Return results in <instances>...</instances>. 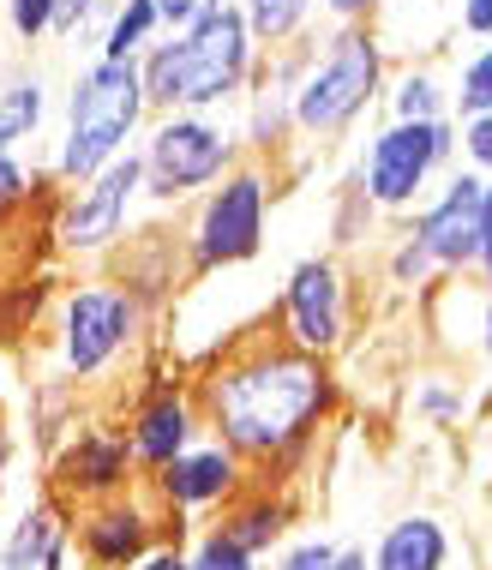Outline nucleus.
<instances>
[{
    "mask_svg": "<svg viewBox=\"0 0 492 570\" xmlns=\"http://www.w3.org/2000/svg\"><path fill=\"white\" fill-rule=\"evenodd\" d=\"M481 354L492 361V295H486V318H481Z\"/></svg>",
    "mask_w": 492,
    "mask_h": 570,
    "instance_id": "obj_40",
    "label": "nucleus"
},
{
    "mask_svg": "<svg viewBox=\"0 0 492 570\" xmlns=\"http://www.w3.org/2000/svg\"><path fill=\"white\" fill-rule=\"evenodd\" d=\"M42 120H49V85H42V72H19V79L0 85V150H19L24 138H37Z\"/></svg>",
    "mask_w": 492,
    "mask_h": 570,
    "instance_id": "obj_20",
    "label": "nucleus"
},
{
    "mask_svg": "<svg viewBox=\"0 0 492 570\" xmlns=\"http://www.w3.org/2000/svg\"><path fill=\"white\" fill-rule=\"evenodd\" d=\"M474 115H492V42L469 49L451 79V120H474Z\"/></svg>",
    "mask_w": 492,
    "mask_h": 570,
    "instance_id": "obj_24",
    "label": "nucleus"
},
{
    "mask_svg": "<svg viewBox=\"0 0 492 570\" xmlns=\"http://www.w3.org/2000/svg\"><path fill=\"white\" fill-rule=\"evenodd\" d=\"M456 157L469 163V175H481V180H492V115L456 120Z\"/></svg>",
    "mask_w": 492,
    "mask_h": 570,
    "instance_id": "obj_27",
    "label": "nucleus"
},
{
    "mask_svg": "<svg viewBox=\"0 0 492 570\" xmlns=\"http://www.w3.org/2000/svg\"><path fill=\"white\" fill-rule=\"evenodd\" d=\"M7 30L24 49H37L42 37H55V0H7Z\"/></svg>",
    "mask_w": 492,
    "mask_h": 570,
    "instance_id": "obj_26",
    "label": "nucleus"
},
{
    "mask_svg": "<svg viewBox=\"0 0 492 570\" xmlns=\"http://www.w3.org/2000/svg\"><path fill=\"white\" fill-rule=\"evenodd\" d=\"M246 30H253L258 49H288V42L306 37V24H313L318 0H235Z\"/></svg>",
    "mask_w": 492,
    "mask_h": 570,
    "instance_id": "obj_21",
    "label": "nucleus"
},
{
    "mask_svg": "<svg viewBox=\"0 0 492 570\" xmlns=\"http://www.w3.org/2000/svg\"><path fill=\"white\" fill-rule=\"evenodd\" d=\"M270 223V175L258 157H240L210 193H198V217L187 228V265L198 276L235 271L258 258Z\"/></svg>",
    "mask_w": 492,
    "mask_h": 570,
    "instance_id": "obj_8",
    "label": "nucleus"
},
{
    "mask_svg": "<svg viewBox=\"0 0 492 570\" xmlns=\"http://www.w3.org/2000/svg\"><path fill=\"white\" fill-rule=\"evenodd\" d=\"M288 522H295L288 499H270V487H246L240 499H228V504H223V522H217V529H223L240 552L265 559L270 547H283Z\"/></svg>",
    "mask_w": 492,
    "mask_h": 570,
    "instance_id": "obj_19",
    "label": "nucleus"
},
{
    "mask_svg": "<svg viewBox=\"0 0 492 570\" xmlns=\"http://www.w3.org/2000/svg\"><path fill=\"white\" fill-rule=\"evenodd\" d=\"M474 271H481V288L492 295V180L481 193V246H474Z\"/></svg>",
    "mask_w": 492,
    "mask_h": 570,
    "instance_id": "obj_34",
    "label": "nucleus"
},
{
    "mask_svg": "<svg viewBox=\"0 0 492 570\" xmlns=\"http://www.w3.org/2000/svg\"><path fill=\"white\" fill-rule=\"evenodd\" d=\"M7 481H12V426L0 421V492H7Z\"/></svg>",
    "mask_w": 492,
    "mask_h": 570,
    "instance_id": "obj_38",
    "label": "nucleus"
},
{
    "mask_svg": "<svg viewBox=\"0 0 492 570\" xmlns=\"http://www.w3.org/2000/svg\"><path fill=\"white\" fill-rule=\"evenodd\" d=\"M456 24H463L469 37L492 42V0H463V7H456Z\"/></svg>",
    "mask_w": 492,
    "mask_h": 570,
    "instance_id": "obj_35",
    "label": "nucleus"
},
{
    "mask_svg": "<svg viewBox=\"0 0 492 570\" xmlns=\"http://www.w3.org/2000/svg\"><path fill=\"white\" fill-rule=\"evenodd\" d=\"M145 331V306H138L120 283H79L60 295L55 318V348H60V379L67 384H97L109 379L120 361L138 348Z\"/></svg>",
    "mask_w": 492,
    "mask_h": 570,
    "instance_id": "obj_7",
    "label": "nucleus"
},
{
    "mask_svg": "<svg viewBox=\"0 0 492 570\" xmlns=\"http://www.w3.org/2000/svg\"><path fill=\"white\" fill-rule=\"evenodd\" d=\"M433 258L421 253V246H414L409 235L396 240V253H391V283H403V288H421V283H433Z\"/></svg>",
    "mask_w": 492,
    "mask_h": 570,
    "instance_id": "obj_29",
    "label": "nucleus"
},
{
    "mask_svg": "<svg viewBox=\"0 0 492 570\" xmlns=\"http://www.w3.org/2000/svg\"><path fill=\"white\" fill-rule=\"evenodd\" d=\"M157 37H163L157 0H115V7H109V24H102V55H97V60H138Z\"/></svg>",
    "mask_w": 492,
    "mask_h": 570,
    "instance_id": "obj_22",
    "label": "nucleus"
},
{
    "mask_svg": "<svg viewBox=\"0 0 492 570\" xmlns=\"http://www.w3.org/2000/svg\"><path fill=\"white\" fill-rule=\"evenodd\" d=\"M0 570H72V504L42 487L0 541Z\"/></svg>",
    "mask_w": 492,
    "mask_h": 570,
    "instance_id": "obj_17",
    "label": "nucleus"
},
{
    "mask_svg": "<svg viewBox=\"0 0 492 570\" xmlns=\"http://www.w3.org/2000/svg\"><path fill=\"white\" fill-rule=\"evenodd\" d=\"M391 120H451V85L433 67H409L391 85Z\"/></svg>",
    "mask_w": 492,
    "mask_h": 570,
    "instance_id": "obj_23",
    "label": "nucleus"
},
{
    "mask_svg": "<svg viewBox=\"0 0 492 570\" xmlns=\"http://www.w3.org/2000/svg\"><path fill=\"white\" fill-rule=\"evenodd\" d=\"M444 564H451V534H444V522L426 517V511L396 517L391 529L378 534L373 559H366V570H444Z\"/></svg>",
    "mask_w": 492,
    "mask_h": 570,
    "instance_id": "obj_18",
    "label": "nucleus"
},
{
    "mask_svg": "<svg viewBox=\"0 0 492 570\" xmlns=\"http://www.w3.org/2000/svg\"><path fill=\"white\" fill-rule=\"evenodd\" d=\"M217 7H228V0H157V24H163V37H175V30L198 24L205 12H217Z\"/></svg>",
    "mask_w": 492,
    "mask_h": 570,
    "instance_id": "obj_30",
    "label": "nucleus"
},
{
    "mask_svg": "<svg viewBox=\"0 0 492 570\" xmlns=\"http://www.w3.org/2000/svg\"><path fill=\"white\" fill-rule=\"evenodd\" d=\"M481 193H486L481 175L451 168L444 187L414 205L409 240L421 246L439 271H474V246H481Z\"/></svg>",
    "mask_w": 492,
    "mask_h": 570,
    "instance_id": "obj_13",
    "label": "nucleus"
},
{
    "mask_svg": "<svg viewBox=\"0 0 492 570\" xmlns=\"http://www.w3.org/2000/svg\"><path fill=\"white\" fill-rule=\"evenodd\" d=\"M301 67H306V49L288 42V49H258V67L246 79V127H240V145L246 157H276L295 132V85H301Z\"/></svg>",
    "mask_w": 492,
    "mask_h": 570,
    "instance_id": "obj_15",
    "label": "nucleus"
},
{
    "mask_svg": "<svg viewBox=\"0 0 492 570\" xmlns=\"http://www.w3.org/2000/svg\"><path fill=\"white\" fill-rule=\"evenodd\" d=\"M157 541H180L187 547V517H168L150 487L138 481L127 487L120 499H102V504H85L72 517V547H79L85 570H132Z\"/></svg>",
    "mask_w": 492,
    "mask_h": 570,
    "instance_id": "obj_9",
    "label": "nucleus"
},
{
    "mask_svg": "<svg viewBox=\"0 0 492 570\" xmlns=\"http://www.w3.org/2000/svg\"><path fill=\"white\" fill-rule=\"evenodd\" d=\"M127 487H138V469H132V451H127V433L120 426H72L67 439L49 451V492L67 504H102V499H120Z\"/></svg>",
    "mask_w": 492,
    "mask_h": 570,
    "instance_id": "obj_11",
    "label": "nucleus"
},
{
    "mask_svg": "<svg viewBox=\"0 0 492 570\" xmlns=\"http://www.w3.org/2000/svg\"><path fill=\"white\" fill-rule=\"evenodd\" d=\"M145 198V168H138V150L115 157L109 168H97L90 180H79L55 210V246L72 258H102L127 240V223Z\"/></svg>",
    "mask_w": 492,
    "mask_h": 570,
    "instance_id": "obj_10",
    "label": "nucleus"
},
{
    "mask_svg": "<svg viewBox=\"0 0 492 570\" xmlns=\"http://www.w3.org/2000/svg\"><path fill=\"white\" fill-rule=\"evenodd\" d=\"M331 570H366V547H343L336 552V564Z\"/></svg>",
    "mask_w": 492,
    "mask_h": 570,
    "instance_id": "obj_39",
    "label": "nucleus"
},
{
    "mask_svg": "<svg viewBox=\"0 0 492 570\" xmlns=\"http://www.w3.org/2000/svg\"><path fill=\"white\" fill-rule=\"evenodd\" d=\"M24 193H30V175H24L19 150H0V217H7L12 205H24Z\"/></svg>",
    "mask_w": 492,
    "mask_h": 570,
    "instance_id": "obj_32",
    "label": "nucleus"
},
{
    "mask_svg": "<svg viewBox=\"0 0 492 570\" xmlns=\"http://www.w3.org/2000/svg\"><path fill=\"white\" fill-rule=\"evenodd\" d=\"M336 552H343V547L325 541V534H306V541H295V547L276 552V570H331Z\"/></svg>",
    "mask_w": 492,
    "mask_h": 570,
    "instance_id": "obj_28",
    "label": "nucleus"
},
{
    "mask_svg": "<svg viewBox=\"0 0 492 570\" xmlns=\"http://www.w3.org/2000/svg\"><path fill=\"white\" fill-rule=\"evenodd\" d=\"M187 570H258V559H253V552H240L223 529H205L187 547Z\"/></svg>",
    "mask_w": 492,
    "mask_h": 570,
    "instance_id": "obj_25",
    "label": "nucleus"
},
{
    "mask_svg": "<svg viewBox=\"0 0 492 570\" xmlns=\"http://www.w3.org/2000/svg\"><path fill=\"white\" fill-rule=\"evenodd\" d=\"M145 115L150 102H145L138 60H90V67H79V79L67 85V132H60V150H55V175L67 187H79L97 168L127 157Z\"/></svg>",
    "mask_w": 492,
    "mask_h": 570,
    "instance_id": "obj_3",
    "label": "nucleus"
},
{
    "mask_svg": "<svg viewBox=\"0 0 492 570\" xmlns=\"http://www.w3.org/2000/svg\"><path fill=\"white\" fill-rule=\"evenodd\" d=\"M205 426L240 462H301L318 421L336 409V379L295 343H253L217 361L193 391Z\"/></svg>",
    "mask_w": 492,
    "mask_h": 570,
    "instance_id": "obj_1",
    "label": "nucleus"
},
{
    "mask_svg": "<svg viewBox=\"0 0 492 570\" xmlns=\"http://www.w3.org/2000/svg\"><path fill=\"white\" fill-rule=\"evenodd\" d=\"M132 570H187V547H180V541H157Z\"/></svg>",
    "mask_w": 492,
    "mask_h": 570,
    "instance_id": "obj_36",
    "label": "nucleus"
},
{
    "mask_svg": "<svg viewBox=\"0 0 492 570\" xmlns=\"http://www.w3.org/2000/svg\"><path fill=\"white\" fill-rule=\"evenodd\" d=\"M456 163V120H384L361 150L355 193L373 210L403 217L426 198L433 175H451Z\"/></svg>",
    "mask_w": 492,
    "mask_h": 570,
    "instance_id": "obj_6",
    "label": "nucleus"
},
{
    "mask_svg": "<svg viewBox=\"0 0 492 570\" xmlns=\"http://www.w3.org/2000/svg\"><path fill=\"white\" fill-rule=\"evenodd\" d=\"M102 0H55V37H79V30L97 19Z\"/></svg>",
    "mask_w": 492,
    "mask_h": 570,
    "instance_id": "obj_33",
    "label": "nucleus"
},
{
    "mask_svg": "<svg viewBox=\"0 0 492 570\" xmlns=\"http://www.w3.org/2000/svg\"><path fill=\"white\" fill-rule=\"evenodd\" d=\"M253 67H258V42L235 0L205 12L198 24L175 30V37H157L138 55L150 115H223L228 102H240Z\"/></svg>",
    "mask_w": 492,
    "mask_h": 570,
    "instance_id": "obj_2",
    "label": "nucleus"
},
{
    "mask_svg": "<svg viewBox=\"0 0 492 570\" xmlns=\"http://www.w3.org/2000/svg\"><path fill=\"white\" fill-rule=\"evenodd\" d=\"M145 487L168 517H198V511H223L228 499H240L246 469L228 444H193V451H180L168 469L150 474Z\"/></svg>",
    "mask_w": 492,
    "mask_h": 570,
    "instance_id": "obj_16",
    "label": "nucleus"
},
{
    "mask_svg": "<svg viewBox=\"0 0 492 570\" xmlns=\"http://www.w3.org/2000/svg\"><path fill=\"white\" fill-rule=\"evenodd\" d=\"M414 409H421L433 426H451V421H463V391H444V384H421Z\"/></svg>",
    "mask_w": 492,
    "mask_h": 570,
    "instance_id": "obj_31",
    "label": "nucleus"
},
{
    "mask_svg": "<svg viewBox=\"0 0 492 570\" xmlns=\"http://www.w3.org/2000/svg\"><path fill=\"white\" fill-rule=\"evenodd\" d=\"M120 433H127L138 481H150L157 469H168L180 451H193V444H198V433H205V414H198L193 391L180 379H157L132 403V414H127V426H120Z\"/></svg>",
    "mask_w": 492,
    "mask_h": 570,
    "instance_id": "obj_14",
    "label": "nucleus"
},
{
    "mask_svg": "<svg viewBox=\"0 0 492 570\" xmlns=\"http://www.w3.org/2000/svg\"><path fill=\"white\" fill-rule=\"evenodd\" d=\"M283 331L306 354H336L348 336V283L336 258H301L283 283Z\"/></svg>",
    "mask_w": 492,
    "mask_h": 570,
    "instance_id": "obj_12",
    "label": "nucleus"
},
{
    "mask_svg": "<svg viewBox=\"0 0 492 570\" xmlns=\"http://www.w3.org/2000/svg\"><path fill=\"white\" fill-rule=\"evenodd\" d=\"M384 90V37L373 24H336L325 49L306 55L295 85V132L313 145L355 132Z\"/></svg>",
    "mask_w": 492,
    "mask_h": 570,
    "instance_id": "obj_4",
    "label": "nucleus"
},
{
    "mask_svg": "<svg viewBox=\"0 0 492 570\" xmlns=\"http://www.w3.org/2000/svg\"><path fill=\"white\" fill-rule=\"evenodd\" d=\"M318 7H325L336 24H366V19L384 7V0H318Z\"/></svg>",
    "mask_w": 492,
    "mask_h": 570,
    "instance_id": "obj_37",
    "label": "nucleus"
},
{
    "mask_svg": "<svg viewBox=\"0 0 492 570\" xmlns=\"http://www.w3.org/2000/svg\"><path fill=\"white\" fill-rule=\"evenodd\" d=\"M246 157L240 127L223 115H157L138 145V168H145V198L150 205H180V198L210 193Z\"/></svg>",
    "mask_w": 492,
    "mask_h": 570,
    "instance_id": "obj_5",
    "label": "nucleus"
}]
</instances>
